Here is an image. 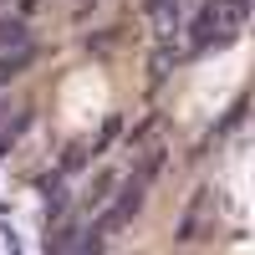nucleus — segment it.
<instances>
[{
  "label": "nucleus",
  "instance_id": "1",
  "mask_svg": "<svg viewBox=\"0 0 255 255\" xmlns=\"http://www.w3.org/2000/svg\"><path fill=\"white\" fill-rule=\"evenodd\" d=\"M138 204H143V184H128L123 194L113 199V209H108V215L97 220V230H118V225H128V220L138 215Z\"/></svg>",
  "mask_w": 255,
  "mask_h": 255
},
{
  "label": "nucleus",
  "instance_id": "2",
  "mask_svg": "<svg viewBox=\"0 0 255 255\" xmlns=\"http://www.w3.org/2000/svg\"><path fill=\"white\" fill-rule=\"evenodd\" d=\"M26 41V20L20 15H10V20H0V51H10V46H20Z\"/></svg>",
  "mask_w": 255,
  "mask_h": 255
},
{
  "label": "nucleus",
  "instance_id": "3",
  "mask_svg": "<svg viewBox=\"0 0 255 255\" xmlns=\"http://www.w3.org/2000/svg\"><path fill=\"white\" fill-rule=\"evenodd\" d=\"M26 67H31V51H20V56H0V87H5L10 77H20Z\"/></svg>",
  "mask_w": 255,
  "mask_h": 255
},
{
  "label": "nucleus",
  "instance_id": "4",
  "mask_svg": "<svg viewBox=\"0 0 255 255\" xmlns=\"http://www.w3.org/2000/svg\"><path fill=\"white\" fill-rule=\"evenodd\" d=\"M72 240H77V225H61V230H56V240L46 245V255H72Z\"/></svg>",
  "mask_w": 255,
  "mask_h": 255
},
{
  "label": "nucleus",
  "instance_id": "5",
  "mask_svg": "<svg viewBox=\"0 0 255 255\" xmlns=\"http://www.w3.org/2000/svg\"><path fill=\"white\" fill-rule=\"evenodd\" d=\"M77 255H102V230H92V235L82 240V250H77Z\"/></svg>",
  "mask_w": 255,
  "mask_h": 255
}]
</instances>
